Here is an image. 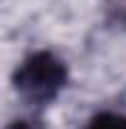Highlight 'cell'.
<instances>
[{
  "label": "cell",
  "instance_id": "6da1fadb",
  "mask_svg": "<svg viewBox=\"0 0 126 129\" xmlns=\"http://www.w3.org/2000/svg\"><path fill=\"white\" fill-rule=\"evenodd\" d=\"M67 82V70L52 52H35L15 72V87L30 104H47L62 92Z\"/></svg>",
  "mask_w": 126,
  "mask_h": 129
},
{
  "label": "cell",
  "instance_id": "7a4b0ae2",
  "mask_svg": "<svg viewBox=\"0 0 126 129\" xmlns=\"http://www.w3.org/2000/svg\"><path fill=\"white\" fill-rule=\"evenodd\" d=\"M87 129H126V117L124 114H114V112L96 114L87 124Z\"/></svg>",
  "mask_w": 126,
  "mask_h": 129
},
{
  "label": "cell",
  "instance_id": "3957f363",
  "mask_svg": "<svg viewBox=\"0 0 126 129\" xmlns=\"http://www.w3.org/2000/svg\"><path fill=\"white\" fill-rule=\"evenodd\" d=\"M8 129H37V127H35L32 122H13Z\"/></svg>",
  "mask_w": 126,
  "mask_h": 129
}]
</instances>
